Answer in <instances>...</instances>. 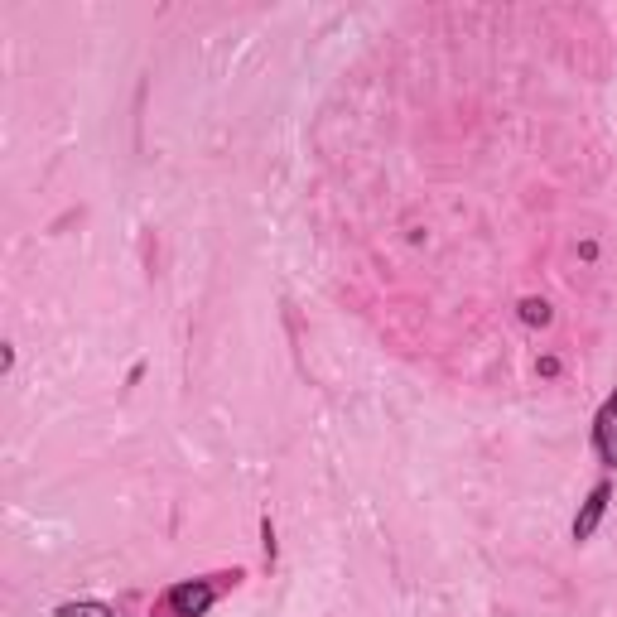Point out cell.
I'll list each match as a JSON object with an SVG mask.
<instances>
[{"label": "cell", "instance_id": "1", "mask_svg": "<svg viewBox=\"0 0 617 617\" xmlns=\"http://www.w3.org/2000/svg\"><path fill=\"white\" fill-rule=\"evenodd\" d=\"M217 589L208 579H188V584H174V589L164 593V613L169 617H203L213 608Z\"/></svg>", "mask_w": 617, "mask_h": 617}, {"label": "cell", "instance_id": "6", "mask_svg": "<svg viewBox=\"0 0 617 617\" xmlns=\"http://www.w3.org/2000/svg\"><path fill=\"white\" fill-rule=\"evenodd\" d=\"M540 376H560V362L555 357H540Z\"/></svg>", "mask_w": 617, "mask_h": 617}, {"label": "cell", "instance_id": "4", "mask_svg": "<svg viewBox=\"0 0 617 617\" xmlns=\"http://www.w3.org/2000/svg\"><path fill=\"white\" fill-rule=\"evenodd\" d=\"M550 319H555V314H550V304H545V299H521V323H531V328H545Z\"/></svg>", "mask_w": 617, "mask_h": 617}, {"label": "cell", "instance_id": "2", "mask_svg": "<svg viewBox=\"0 0 617 617\" xmlns=\"http://www.w3.org/2000/svg\"><path fill=\"white\" fill-rule=\"evenodd\" d=\"M593 449H598V458H603L608 468H617V391L603 401V410L593 415Z\"/></svg>", "mask_w": 617, "mask_h": 617}, {"label": "cell", "instance_id": "5", "mask_svg": "<svg viewBox=\"0 0 617 617\" xmlns=\"http://www.w3.org/2000/svg\"><path fill=\"white\" fill-rule=\"evenodd\" d=\"M54 617H116V608H107V603H63Z\"/></svg>", "mask_w": 617, "mask_h": 617}, {"label": "cell", "instance_id": "3", "mask_svg": "<svg viewBox=\"0 0 617 617\" xmlns=\"http://www.w3.org/2000/svg\"><path fill=\"white\" fill-rule=\"evenodd\" d=\"M608 497H613V492H608V483H598V487L589 492L584 511L574 516V540H589L593 531H598V521H603V511H608Z\"/></svg>", "mask_w": 617, "mask_h": 617}]
</instances>
